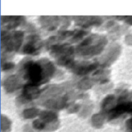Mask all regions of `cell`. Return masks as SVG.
<instances>
[{"mask_svg":"<svg viewBox=\"0 0 132 132\" xmlns=\"http://www.w3.org/2000/svg\"><path fill=\"white\" fill-rule=\"evenodd\" d=\"M26 72L28 79L33 84H37L42 79V69L39 64L30 62L26 66Z\"/></svg>","mask_w":132,"mask_h":132,"instance_id":"obj_1","label":"cell"},{"mask_svg":"<svg viewBox=\"0 0 132 132\" xmlns=\"http://www.w3.org/2000/svg\"><path fill=\"white\" fill-rule=\"evenodd\" d=\"M131 123H132V122H131Z\"/></svg>","mask_w":132,"mask_h":132,"instance_id":"obj_4","label":"cell"},{"mask_svg":"<svg viewBox=\"0 0 132 132\" xmlns=\"http://www.w3.org/2000/svg\"><path fill=\"white\" fill-rule=\"evenodd\" d=\"M132 111V103H124L116 107L111 110V117H116L119 114L125 112H130Z\"/></svg>","mask_w":132,"mask_h":132,"instance_id":"obj_2","label":"cell"},{"mask_svg":"<svg viewBox=\"0 0 132 132\" xmlns=\"http://www.w3.org/2000/svg\"><path fill=\"white\" fill-rule=\"evenodd\" d=\"M11 66H12V64H11V63L5 64V65H4V69H5V70H6V69L11 68H12Z\"/></svg>","mask_w":132,"mask_h":132,"instance_id":"obj_3","label":"cell"}]
</instances>
